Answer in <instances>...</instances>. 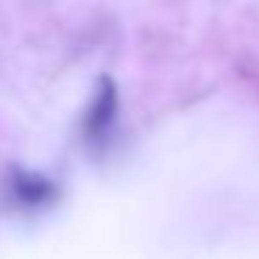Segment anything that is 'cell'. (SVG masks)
I'll return each instance as SVG.
<instances>
[{
	"instance_id": "cell-1",
	"label": "cell",
	"mask_w": 259,
	"mask_h": 259,
	"mask_svg": "<svg viewBox=\"0 0 259 259\" xmlns=\"http://www.w3.org/2000/svg\"><path fill=\"white\" fill-rule=\"evenodd\" d=\"M117 109H120L117 84H114L112 75H101L95 90H92L90 106L84 112V123H81V134H84L87 145H103L106 142L114 120H117Z\"/></svg>"
},
{
	"instance_id": "cell-2",
	"label": "cell",
	"mask_w": 259,
	"mask_h": 259,
	"mask_svg": "<svg viewBox=\"0 0 259 259\" xmlns=\"http://www.w3.org/2000/svg\"><path fill=\"white\" fill-rule=\"evenodd\" d=\"M3 190H6L9 201L20 209H42L59 198L56 181H51L42 173H34V170H25V167L9 170Z\"/></svg>"
}]
</instances>
